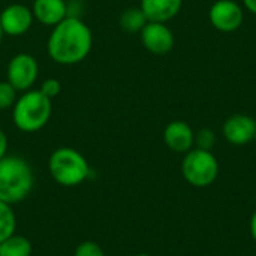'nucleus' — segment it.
I'll list each match as a JSON object with an SVG mask.
<instances>
[{
  "mask_svg": "<svg viewBox=\"0 0 256 256\" xmlns=\"http://www.w3.org/2000/svg\"><path fill=\"white\" fill-rule=\"evenodd\" d=\"M48 171L52 180L63 188L80 186L92 174L87 159L72 147L56 148L48 159Z\"/></svg>",
  "mask_w": 256,
  "mask_h": 256,
  "instance_id": "20e7f679",
  "label": "nucleus"
},
{
  "mask_svg": "<svg viewBox=\"0 0 256 256\" xmlns=\"http://www.w3.org/2000/svg\"><path fill=\"white\" fill-rule=\"evenodd\" d=\"M249 231H250L252 238L256 242V212L252 214V218H250V222H249Z\"/></svg>",
  "mask_w": 256,
  "mask_h": 256,
  "instance_id": "4be33fe9",
  "label": "nucleus"
},
{
  "mask_svg": "<svg viewBox=\"0 0 256 256\" xmlns=\"http://www.w3.org/2000/svg\"><path fill=\"white\" fill-rule=\"evenodd\" d=\"M34 184L30 164L20 156H4L0 160V201L18 204L24 201Z\"/></svg>",
  "mask_w": 256,
  "mask_h": 256,
  "instance_id": "f03ea898",
  "label": "nucleus"
},
{
  "mask_svg": "<svg viewBox=\"0 0 256 256\" xmlns=\"http://www.w3.org/2000/svg\"><path fill=\"white\" fill-rule=\"evenodd\" d=\"M219 160L210 150L192 148L182 160L183 178L194 188H208L219 176Z\"/></svg>",
  "mask_w": 256,
  "mask_h": 256,
  "instance_id": "39448f33",
  "label": "nucleus"
},
{
  "mask_svg": "<svg viewBox=\"0 0 256 256\" xmlns=\"http://www.w3.org/2000/svg\"><path fill=\"white\" fill-rule=\"evenodd\" d=\"M33 12L32 8H27L21 3H14L6 6L0 12V26L4 34L9 36H21L33 24Z\"/></svg>",
  "mask_w": 256,
  "mask_h": 256,
  "instance_id": "9d476101",
  "label": "nucleus"
},
{
  "mask_svg": "<svg viewBox=\"0 0 256 256\" xmlns=\"http://www.w3.org/2000/svg\"><path fill=\"white\" fill-rule=\"evenodd\" d=\"M164 142L174 153H188L195 147V132L183 120H172L164 129Z\"/></svg>",
  "mask_w": 256,
  "mask_h": 256,
  "instance_id": "9b49d317",
  "label": "nucleus"
},
{
  "mask_svg": "<svg viewBox=\"0 0 256 256\" xmlns=\"http://www.w3.org/2000/svg\"><path fill=\"white\" fill-rule=\"evenodd\" d=\"M16 99V90L8 81H0V111L14 106Z\"/></svg>",
  "mask_w": 256,
  "mask_h": 256,
  "instance_id": "a211bd4d",
  "label": "nucleus"
},
{
  "mask_svg": "<svg viewBox=\"0 0 256 256\" xmlns=\"http://www.w3.org/2000/svg\"><path fill=\"white\" fill-rule=\"evenodd\" d=\"M147 22H148V20L146 18V15L140 6L138 8H129L120 15V27L128 33L141 32Z\"/></svg>",
  "mask_w": 256,
  "mask_h": 256,
  "instance_id": "2eb2a0df",
  "label": "nucleus"
},
{
  "mask_svg": "<svg viewBox=\"0 0 256 256\" xmlns=\"http://www.w3.org/2000/svg\"><path fill=\"white\" fill-rule=\"evenodd\" d=\"M144 48L156 56L168 54L174 48V33L165 22L148 21L140 32Z\"/></svg>",
  "mask_w": 256,
  "mask_h": 256,
  "instance_id": "6e6552de",
  "label": "nucleus"
},
{
  "mask_svg": "<svg viewBox=\"0 0 256 256\" xmlns=\"http://www.w3.org/2000/svg\"><path fill=\"white\" fill-rule=\"evenodd\" d=\"M6 153H8V136H6V134L0 129V160H2L4 156H8Z\"/></svg>",
  "mask_w": 256,
  "mask_h": 256,
  "instance_id": "412c9836",
  "label": "nucleus"
},
{
  "mask_svg": "<svg viewBox=\"0 0 256 256\" xmlns=\"http://www.w3.org/2000/svg\"><path fill=\"white\" fill-rule=\"evenodd\" d=\"M208 20L216 30L231 33L242 27L244 21V10L234 0H216L210 6Z\"/></svg>",
  "mask_w": 256,
  "mask_h": 256,
  "instance_id": "0eeeda50",
  "label": "nucleus"
},
{
  "mask_svg": "<svg viewBox=\"0 0 256 256\" xmlns=\"http://www.w3.org/2000/svg\"><path fill=\"white\" fill-rule=\"evenodd\" d=\"M33 246L30 240L20 234H12L0 242V256H32Z\"/></svg>",
  "mask_w": 256,
  "mask_h": 256,
  "instance_id": "4468645a",
  "label": "nucleus"
},
{
  "mask_svg": "<svg viewBox=\"0 0 256 256\" xmlns=\"http://www.w3.org/2000/svg\"><path fill=\"white\" fill-rule=\"evenodd\" d=\"M40 93H44L48 99H54L60 92H62V84H60V81L58 80H56V78H48V80H45L44 82H42V86H40Z\"/></svg>",
  "mask_w": 256,
  "mask_h": 256,
  "instance_id": "aec40b11",
  "label": "nucleus"
},
{
  "mask_svg": "<svg viewBox=\"0 0 256 256\" xmlns=\"http://www.w3.org/2000/svg\"><path fill=\"white\" fill-rule=\"evenodd\" d=\"M16 231V216L10 204L0 201V242L15 234Z\"/></svg>",
  "mask_w": 256,
  "mask_h": 256,
  "instance_id": "dca6fc26",
  "label": "nucleus"
},
{
  "mask_svg": "<svg viewBox=\"0 0 256 256\" xmlns=\"http://www.w3.org/2000/svg\"><path fill=\"white\" fill-rule=\"evenodd\" d=\"M3 36H4V33H3V30H2V26H0V44H2V40H3Z\"/></svg>",
  "mask_w": 256,
  "mask_h": 256,
  "instance_id": "b1692460",
  "label": "nucleus"
},
{
  "mask_svg": "<svg viewBox=\"0 0 256 256\" xmlns=\"http://www.w3.org/2000/svg\"><path fill=\"white\" fill-rule=\"evenodd\" d=\"M183 0H141L140 8L148 21L168 22L182 10Z\"/></svg>",
  "mask_w": 256,
  "mask_h": 256,
  "instance_id": "ddd939ff",
  "label": "nucleus"
},
{
  "mask_svg": "<svg viewBox=\"0 0 256 256\" xmlns=\"http://www.w3.org/2000/svg\"><path fill=\"white\" fill-rule=\"evenodd\" d=\"M224 138L232 146H246L255 141L256 122L252 116L234 114L230 116L222 126Z\"/></svg>",
  "mask_w": 256,
  "mask_h": 256,
  "instance_id": "1a4fd4ad",
  "label": "nucleus"
},
{
  "mask_svg": "<svg viewBox=\"0 0 256 256\" xmlns=\"http://www.w3.org/2000/svg\"><path fill=\"white\" fill-rule=\"evenodd\" d=\"M32 12L36 21L54 27L68 16V3L66 0H34Z\"/></svg>",
  "mask_w": 256,
  "mask_h": 256,
  "instance_id": "f8f14e48",
  "label": "nucleus"
},
{
  "mask_svg": "<svg viewBox=\"0 0 256 256\" xmlns=\"http://www.w3.org/2000/svg\"><path fill=\"white\" fill-rule=\"evenodd\" d=\"M74 256H106L104 249L96 242H82L75 248Z\"/></svg>",
  "mask_w": 256,
  "mask_h": 256,
  "instance_id": "6ab92c4d",
  "label": "nucleus"
},
{
  "mask_svg": "<svg viewBox=\"0 0 256 256\" xmlns=\"http://www.w3.org/2000/svg\"><path fill=\"white\" fill-rule=\"evenodd\" d=\"M254 118H255V122H256V112H255V117H254Z\"/></svg>",
  "mask_w": 256,
  "mask_h": 256,
  "instance_id": "a878e982",
  "label": "nucleus"
},
{
  "mask_svg": "<svg viewBox=\"0 0 256 256\" xmlns=\"http://www.w3.org/2000/svg\"><path fill=\"white\" fill-rule=\"evenodd\" d=\"M52 104L40 90H27L16 99L12 106V118L16 129L33 134L46 126L51 118Z\"/></svg>",
  "mask_w": 256,
  "mask_h": 256,
  "instance_id": "7ed1b4c3",
  "label": "nucleus"
},
{
  "mask_svg": "<svg viewBox=\"0 0 256 256\" xmlns=\"http://www.w3.org/2000/svg\"><path fill=\"white\" fill-rule=\"evenodd\" d=\"M214 144H216V134L212 129L202 128L198 132H195V148L212 152Z\"/></svg>",
  "mask_w": 256,
  "mask_h": 256,
  "instance_id": "f3484780",
  "label": "nucleus"
},
{
  "mask_svg": "<svg viewBox=\"0 0 256 256\" xmlns=\"http://www.w3.org/2000/svg\"><path fill=\"white\" fill-rule=\"evenodd\" d=\"M93 46V33L90 27L76 16H66L57 26L46 42L50 57L64 66L81 63Z\"/></svg>",
  "mask_w": 256,
  "mask_h": 256,
  "instance_id": "f257e3e1",
  "label": "nucleus"
},
{
  "mask_svg": "<svg viewBox=\"0 0 256 256\" xmlns=\"http://www.w3.org/2000/svg\"><path fill=\"white\" fill-rule=\"evenodd\" d=\"M39 75V64L32 54L20 52L14 56L6 69L8 82L16 92H27L33 87Z\"/></svg>",
  "mask_w": 256,
  "mask_h": 256,
  "instance_id": "423d86ee",
  "label": "nucleus"
},
{
  "mask_svg": "<svg viewBox=\"0 0 256 256\" xmlns=\"http://www.w3.org/2000/svg\"><path fill=\"white\" fill-rule=\"evenodd\" d=\"M243 4H244L246 10L256 15V0H243Z\"/></svg>",
  "mask_w": 256,
  "mask_h": 256,
  "instance_id": "5701e85b",
  "label": "nucleus"
},
{
  "mask_svg": "<svg viewBox=\"0 0 256 256\" xmlns=\"http://www.w3.org/2000/svg\"><path fill=\"white\" fill-rule=\"evenodd\" d=\"M134 256H152V255H148V254H138V255H134Z\"/></svg>",
  "mask_w": 256,
  "mask_h": 256,
  "instance_id": "393cba45",
  "label": "nucleus"
}]
</instances>
